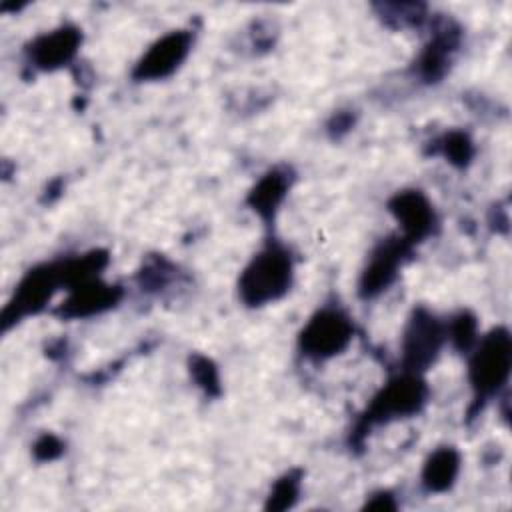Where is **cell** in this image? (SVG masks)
Listing matches in <instances>:
<instances>
[{
    "mask_svg": "<svg viewBox=\"0 0 512 512\" xmlns=\"http://www.w3.org/2000/svg\"><path fill=\"white\" fill-rule=\"evenodd\" d=\"M292 282V264L288 254L278 246H268L240 276V296L250 306H260L280 298Z\"/></svg>",
    "mask_w": 512,
    "mask_h": 512,
    "instance_id": "obj_1",
    "label": "cell"
},
{
    "mask_svg": "<svg viewBox=\"0 0 512 512\" xmlns=\"http://www.w3.org/2000/svg\"><path fill=\"white\" fill-rule=\"evenodd\" d=\"M512 362L510 336L506 330H494L476 348L470 360V382L478 394L496 392L508 378Z\"/></svg>",
    "mask_w": 512,
    "mask_h": 512,
    "instance_id": "obj_2",
    "label": "cell"
},
{
    "mask_svg": "<svg viewBox=\"0 0 512 512\" xmlns=\"http://www.w3.org/2000/svg\"><path fill=\"white\" fill-rule=\"evenodd\" d=\"M352 338V324L336 310L318 312L302 330L300 346L312 358H328L342 352Z\"/></svg>",
    "mask_w": 512,
    "mask_h": 512,
    "instance_id": "obj_3",
    "label": "cell"
},
{
    "mask_svg": "<svg viewBox=\"0 0 512 512\" xmlns=\"http://www.w3.org/2000/svg\"><path fill=\"white\" fill-rule=\"evenodd\" d=\"M444 330L428 312L418 310L404 334V362L410 370L426 368L438 354Z\"/></svg>",
    "mask_w": 512,
    "mask_h": 512,
    "instance_id": "obj_4",
    "label": "cell"
},
{
    "mask_svg": "<svg viewBox=\"0 0 512 512\" xmlns=\"http://www.w3.org/2000/svg\"><path fill=\"white\" fill-rule=\"evenodd\" d=\"M426 390L416 376H402L390 382L372 402L368 420H390L416 412L424 402Z\"/></svg>",
    "mask_w": 512,
    "mask_h": 512,
    "instance_id": "obj_5",
    "label": "cell"
},
{
    "mask_svg": "<svg viewBox=\"0 0 512 512\" xmlns=\"http://www.w3.org/2000/svg\"><path fill=\"white\" fill-rule=\"evenodd\" d=\"M190 48V34L188 32H170L162 36L138 62L134 76L136 78H164L172 74L180 62L186 58Z\"/></svg>",
    "mask_w": 512,
    "mask_h": 512,
    "instance_id": "obj_6",
    "label": "cell"
},
{
    "mask_svg": "<svg viewBox=\"0 0 512 512\" xmlns=\"http://www.w3.org/2000/svg\"><path fill=\"white\" fill-rule=\"evenodd\" d=\"M390 210L404 228L408 240H420L430 234L434 226V212L430 202L420 192H400L390 202Z\"/></svg>",
    "mask_w": 512,
    "mask_h": 512,
    "instance_id": "obj_7",
    "label": "cell"
},
{
    "mask_svg": "<svg viewBox=\"0 0 512 512\" xmlns=\"http://www.w3.org/2000/svg\"><path fill=\"white\" fill-rule=\"evenodd\" d=\"M62 280H64L62 268H56V266H44V268L30 272L16 290V300L12 302V306H16L14 318L20 314H26V312H34L40 306H44V302L50 300L52 292L56 290V286Z\"/></svg>",
    "mask_w": 512,
    "mask_h": 512,
    "instance_id": "obj_8",
    "label": "cell"
},
{
    "mask_svg": "<svg viewBox=\"0 0 512 512\" xmlns=\"http://www.w3.org/2000/svg\"><path fill=\"white\" fill-rule=\"evenodd\" d=\"M402 252H404V244L400 242H386L382 244L370 258L362 280H360V292L364 296H374L382 290H386V286L394 280L396 270L402 262Z\"/></svg>",
    "mask_w": 512,
    "mask_h": 512,
    "instance_id": "obj_9",
    "label": "cell"
},
{
    "mask_svg": "<svg viewBox=\"0 0 512 512\" xmlns=\"http://www.w3.org/2000/svg\"><path fill=\"white\" fill-rule=\"evenodd\" d=\"M78 42H80V34L76 28H58L50 34H44L40 36L32 48H30V56L34 60L36 66L40 68H46V70H52V68H58L62 64H66L76 48H78Z\"/></svg>",
    "mask_w": 512,
    "mask_h": 512,
    "instance_id": "obj_10",
    "label": "cell"
},
{
    "mask_svg": "<svg viewBox=\"0 0 512 512\" xmlns=\"http://www.w3.org/2000/svg\"><path fill=\"white\" fill-rule=\"evenodd\" d=\"M118 298V290L98 284V282H80L76 284L74 294L66 302V314L68 316H86L92 312H100L102 308H108Z\"/></svg>",
    "mask_w": 512,
    "mask_h": 512,
    "instance_id": "obj_11",
    "label": "cell"
},
{
    "mask_svg": "<svg viewBox=\"0 0 512 512\" xmlns=\"http://www.w3.org/2000/svg\"><path fill=\"white\" fill-rule=\"evenodd\" d=\"M458 474V454L450 448H442L430 456L424 466V484L430 490H446Z\"/></svg>",
    "mask_w": 512,
    "mask_h": 512,
    "instance_id": "obj_12",
    "label": "cell"
},
{
    "mask_svg": "<svg viewBox=\"0 0 512 512\" xmlns=\"http://www.w3.org/2000/svg\"><path fill=\"white\" fill-rule=\"evenodd\" d=\"M284 192H286V178L278 172H272L264 176L258 182V186L252 190L250 204L258 214H262L264 218H270L276 206L282 202Z\"/></svg>",
    "mask_w": 512,
    "mask_h": 512,
    "instance_id": "obj_13",
    "label": "cell"
},
{
    "mask_svg": "<svg viewBox=\"0 0 512 512\" xmlns=\"http://www.w3.org/2000/svg\"><path fill=\"white\" fill-rule=\"evenodd\" d=\"M452 340L462 350H468L474 344V340H476V324H474V320L470 316L462 314V316L456 318V322L452 324Z\"/></svg>",
    "mask_w": 512,
    "mask_h": 512,
    "instance_id": "obj_14",
    "label": "cell"
},
{
    "mask_svg": "<svg viewBox=\"0 0 512 512\" xmlns=\"http://www.w3.org/2000/svg\"><path fill=\"white\" fill-rule=\"evenodd\" d=\"M444 150H446V156L452 162H456V164H464L470 158V154H472L470 142H468V138L464 134H450L446 138Z\"/></svg>",
    "mask_w": 512,
    "mask_h": 512,
    "instance_id": "obj_15",
    "label": "cell"
},
{
    "mask_svg": "<svg viewBox=\"0 0 512 512\" xmlns=\"http://www.w3.org/2000/svg\"><path fill=\"white\" fill-rule=\"evenodd\" d=\"M294 496H296V482L292 478L282 480L280 484H276L270 496V508H286L292 504Z\"/></svg>",
    "mask_w": 512,
    "mask_h": 512,
    "instance_id": "obj_16",
    "label": "cell"
},
{
    "mask_svg": "<svg viewBox=\"0 0 512 512\" xmlns=\"http://www.w3.org/2000/svg\"><path fill=\"white\" fill-rule=\"evenodd\" d=\"M194 374H196L198 382H200L204 388L216 386V372H214V368H212V364H210L208 360H204V358L196 360V362H194Z\"/></svg>",
    "mask_w": 512,
    "mask_h": 512,
    "instance_id": "obj_17",
    "label": "cell"
},
{
    "mask_svg": "<svg viewBox=\"0 0 512 512\" xmlns=\"http://www.w3.org/2000/svg\"><path fill=\"white\" fill-rule=\"evenodd\" d=\"M60 452V442L56 440V438H52V436H46V438H42L38 444H36V454L40 456V458H52L54 454H58Z\"/></svg>",
    "mask_w": 512,
    "mask_h": 512,
    "instance_id": "obj_18",
    "label": "cell"
}]
</instances>
